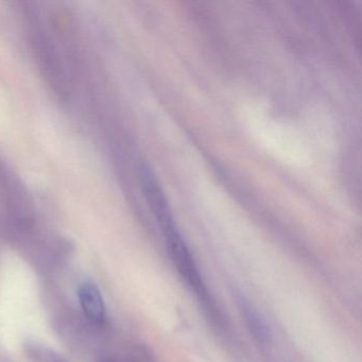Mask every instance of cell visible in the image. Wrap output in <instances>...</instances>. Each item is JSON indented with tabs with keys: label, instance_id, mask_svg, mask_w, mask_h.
Instances as JSON below:
<instances>
[{
	"label": "cell",
	"instance_id": "obj_1",
	"mask_svg": "<svg viewBox=\"0 0 362 362\" xmlns=\"http://www.w3.org/2000/svg\"><path fill=\"white\" fill-rule=\"evenodd\" d=\"M237 303H238L239 310L245 320L247 330L253 337L256 344L262 347L268 346L272 334H271L270 327L267 324L266 320L260 315L256 307L243 296L237 298Z\"/></svg>",
	"mask_w": 362,
	"mask_h": 362
},
{
	"label": "cell",
	"instance_id": "obj_2",
	"mask_svg": "<svg viewBox=\"0 0 362 362\" xmlns=\"http://www.w3.org/2000/svg\"><path fill=\"white\" fill-rule=\"evenodd\" d=\"M79 300L86 317L93 323L100 324L105 320V307L103 296L94 284L86 283L80 287Z\"/></svg>",
	"mask_w": 362,
	"mask_h": 362
},
{
	"label": "cell",
	"instance_id": "obj_3",
	"mask_svg": "<svg viewBox=\"0 0 362 362\" xmlns=\"http://www.w3.org/2000/svg\"><path fill=\"white\" fill-rule=\"evenodd\" d=\"M33 354L37 356L35 359L37 360V362H66V360L63 359L62 356L58 355L49 349H35Z\"/></svg>",
	"mask_w": 362,
	"mask_h": 362
}]
</instances>
